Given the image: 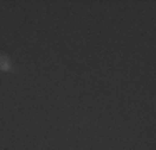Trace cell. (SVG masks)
<instances>
[{
	"label": "cell",
	"mask_w": 156,
	"mask_h": 150,
	"mask_svg": "<svg viewBox=\"0 0 156 150\" xmlns=\"http://www.w3.org/2000/svg\"><path fill=\"white\" fill-rule=\"evenodd\" d=\"M0 68L2 70H10V62H9V58L7 57H0Z\"/></svg>",
	"instance_id": "cell-1"
}]
</instances>
